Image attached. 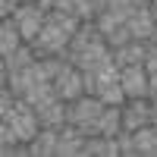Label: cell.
Returning <instances> with one entry per match:
<instances>
[{"label": "cell", "instance_id": "6da1fadb", "mask_svg": "<svg viewBox=\"0 0 157 157\" xmlns=\"http://www.w3.org/2000/svg\"><path fill=\"white\" fill-rule=\"evenodd\" d=\"M69 41H72V35L63 29V25H57L54 19H47L44 22V29H41V35L35 38V57L38 60H44V57H57L60 50H66L69 47Z\"/></svg>", "mask_w": 157, "mask_h": 157}, {"label": "cell", "instance_id": "7a4b0ae2", "mask_svg": "<svg viewBox=\"0 0 157 157\" xmlns=\"http://www.w3.org/2000/svg\"><path fill=\"white\" fill-rule=\"evenodd\" d=\"M19 22V32H22V41L25 44H35V38L41 35V29H44V22H47V13L38 6V3H22L19 10H16V16H13Z\"/></svg>", "mask_w": 157, "mask_h": 157}, {"label": "cell", "instance_id": "3957f363", "mask_svg": "<svg viewBox=\"0 0 157 157\" xmlns=\"http://www.w3.org/2000/svg\"><path fill=\"white\" fill-rule=\"evenodd\" d=\"M104 113V101L98 94H82L75 101H66V123L78 126L85 120H98V116Z\"/></svg>", "mask_w": 157, "mask_h": 157}, {"label": "cell", "instance_id": "277c9868", "mask_svg": "<svg viewBox=\"0 0 157 157\" xmlns=\"http://www.w3.org/2000/svg\"><path fill=\"white\" fill-rule=\"evenodd\" d=\"M151 116H148V98H129L123 104V129L126 132H135V129L148 126Z\"/></svg>", "mask_w": 157, "mask_h": 157}, {"label": "cell", "instance_id": "5b68a950", "mask_svg": "<svg viewBox=\"0 0 157 157\" xmlns=\"http://www.w3.org/2000/svg\"><path fill=\"white\" fill-rule=\"evenodd\" d=\"M120 85H123V91H126V101L129 98H148V72H145V66H126L123 69V75H120Z\"/></svg>", "mask_w": 157, "mask_h": 157}, {"label": "cell", "instance_id": "8992f818", "mask_svg": "<svg viewBox=\"0 0 157 157\" xmlns=\"http://www.w3.org/2000/svg\"><path fill=\"white\" fill-rule=\"evenodd\" d=\"M57 98L60 101H75V98H82L85 94V82H82V69H75L72 63L66 66V72H63L57 78Z\"/></svg>", "mask_w": 157, "mask_h": 157}, {"label": "cell", "instance_id": "52a82bcc", "mask_svg": "<svg viewBox=\"0 0 157 157\" xmlns=\"http://www.w3.org/2000/svg\"><path fill=\"white\" fill-rule=\"evenodd\" d=\"M85 148V135L78 132V126L66 123L60 129V141H57V157H82Z\"/></svg>", "mask_w": 157, "mask_h": 157}, {"label": "cell", "instance_id": "ba28073f", "mask_svg": "<svg viewBox=\"0 0 157 157\" xmlns=\"http://www.w3.org/2000/svg\"><path fill=\"white\" fill-rule=\"evenodd\" d=\"M126 25H129V32H132V41H148L151 32H154V25H157L154 10H151V6H138Z\"/></svg>", "mask_w": 157, "mask_h": 157}, {"label": "cell", "instance_id": "9c48e42d", "mask_svg": "<svg viewBox=\"0 0 157 157\" xmlns=\"http://www.w3.org/2000/svg\"><path fill=\"white\" fill-rule=\"evenodd\" d=\"M148 44L145 41H129L126 47H120V50H113V63L120 69H126V66H138V63H145V57H148Z\"/></svg>", "mask_w": 157, "mask_h": 157}, {"label": "cell", "instance_id": "30bf717a", "mask_svg": "<svg viewBox=\"0 0 157 157\" xmlns=\"http://www.w3.org/2000/svg\"><path fill=\"white\" fill-rule=\"evenodd\" d=\"M38 120H41V129H63L66 126V101H50L44 107H38Z\"/></svg>", "mask_w": 157, "mask_h": 157}, {"label": "cell", "instance_id": "8fae6325", "mask_svg": "<svg viewBox=\"0 0 157 157\" xmlns=\"http://www.w3.org/2000/svg\"><path fill=\"white\" fill-rule=\"evenodd\" d=\"M22 32H19V22L16 19H3V25H0V54L10 57V54H16V50L22 47Z\"/></svg>", "mask_w": 157, "mask_h": 157}, {"label": "cell", "instance_id": "7c38bea8", "mask_svg": "<svg viewBox=\"0 0 157 157\" xmlns=\"http://www.w3.org/2000/svg\"><path fill=\"white\" fill-rule=\"evenodd\" d=\"M132 138H135V154L138 157H157V126L154 123L135 129Z\"/></svg>", "mask_w": 157, "mask_h": 157}, {"label": "cell", "instance_id": "4fadbf2b", "mask_svg": "<svg viewBox=\"0 0 157 157\" xmlns=\"http://www.w3.org/2000/svg\"><path fill=\"white\" fill-rule=\"evenodd\" d=\"M6 82H10V91L16 98H25L29 91L38 85V75H35V66H25V69H16V72H6Z\"/></svg>", "mask_w": 157, "mask_h": 157}, {"label": "cell", "instance_id": "5bb4252c", "mask_svg": "<svg viewBox=\"0 0 157 157\" xmlns=\"http://www.w3.org/2000/svg\"><path fill=\"white\" fill-rule=\"evenodd\" d=\"M57 141H60V129H41L35 141H29L32 157H50L57 154Z\"/></svg>", "mask_w": 157, "mask_h": 157}, {"label": "cell", "instance_id": "9a60e30c", "mask_svg": "<svg viewBox=\"0 0 157 157\" xmlns=\"http://www.w3.org/2000/svg\"><path fill=\"white\" fill-rule=\"evenodd\" d=\"M38 63V57H35V47H29V44H22L16 54H10V57H3V75L6 72H16V69H25V66H35Z\"/></svg>", "mask_w": 157, "mask_h": 157}, {"label": "cell", "instance_id": "2e32d148", "mask_svg": "<svg viewBox=\"0 0 157 157\" xmlns=\"http://www.w3.org/2000/svg\"><path fill=\"white\" fill-rule=\"evenodd\" d=\"M98 126H101V135L113 138L123 129V107H104V113L98 116Z\"/></svg>", "mask_w": 157, "mask_h": 157}, {"label": "cell", "instance_id": "e0dca14e", "mask_svg": "<svg viewBox=\"0 0 157 157\" xmlns=\"http://www.w3.org/2000/svg\"><path fill=\"white\" fill-rule=\"evenodd\" d=\"M25 101H29L35 110H38V107H44V104L57 101V85H54V82H38V85L29 91V94H25Z\"/></svg>", "mask_w": 157, "mask_h": 157}, {"label": "cell", "instance_id": "ac0fdd59", "mask_svg": "<svg viewBox=\"0 0 157 157\" xmlns=\"http://www.w3.org/2000/svg\"><path fill=\"white\" fill-rule=\"evenodd\" d=\"M120 75H123V69L116 66V63H107V66H101V69L94 72V78H98V94H101V88L116 85V82H120Z\"/></svg>", "mask_w": 157, "mask_h": 157}, {"label": "cell", "instance_id": "d6986e66", "mask_svg": "<svg viewBox=\"0 0 157 157\" xmlns=\"http://www.w3.org/2000/svg\"><path fill=\"white\" fill-rule=\"evenodd\" d=\"M98 98L104 101V107H123V104H126V91H123L120 82H116V85L101 88V94H98Z\"/></svg>", "mask_w": 157, "mask_h": 157}, {"label": "cell", "instance_id": "ffe728a7", "mask_svg": "<svg viewBox=\"0 0 157 157\" xmlns=\"http://www.w3.org/2000/svg\"><path fill=\"white\" fill-rule=\"evenodd\" d=\"M104 41H107L110 50H120V47H126L129 41H132V32H129V25L123 22V25H116V29H113L107 38H104Z\"/></svg>", "mask_w": 157, "mask_h": 157}, {"label": "cell", "instance_id": "44dd1931", "mask_svg": "<svg viewBox=\"0 0 157 157\" xmlns=\"http://www.w3.org/2000/svg\"><path fill=\"white\" fill-rule=\"evenodd\" d=\"M135 10H138V6L132 3V0H110V3H107V13H113L120 22H129Z\"/></svg>", "mask_w": 157, "mask_h": 157}, {"label": "cell", "instance_id": "7402d4cb", "mask_svg": "<svg viewBox=\"0 0 157 157\" xmlns=\"http://www.w3.org/2000/svg\"><path fill=\"white\" fill-rule=\"evenodd\" d=\"M116 141H120V154H123V157H138V154H135V138H132V132L120 129V132H116Z\"/></svg>", "mask_w": 157, "mask_h": 157}, {"label": "cell", "instance_id": "603a6c76", "mask_svg": "<svg viewBox=\"0 0 157 157\" xmlns=\"http://www.w3.org/2000/svg\"><path fill=\"white\" fill-rule=\"evenodd\" d=\"M94 25H98V32H101L104 38H107V35H110V32L116 29V25H123V22H120V19H116V16H113V13H101V16L94 19Z\"/></svg>", "mask_w": 157, "mask_h": 157}, {"label": "cell", "instance_id": "cb8c5ba5", "mask_svg": "<svg viewBox=\"0 0 157 157\" xmlns=\"http://www.w3.org/2000/svg\"><path fill=\"white\" fill-rule=\"evenodd\" d=\"M19 6H22L19 0H0V16H3V19L16 16V10H19Z\"/></svg>", "mask_w": 157, "mask_h": 157}, {"label": "cell", "instance_id": "d4e9b609", "mask_svg": "<svg viewBox=\"0 0 157 157\" xmlns=\"http://www.w3.org/2000/svg\"><path fill=\"white\" fill-rule=\"evenodd\" d=\"M141 66H145L148 75H157V47L148 50V57H145V63H141Z\"/></svg>", "mask_w": 157, "mask_h": 157}, {"label": "cell", "instance_id": "484cf974", "mask_svg": "<svg viewBox=\"0 0 157 157\" xmlns=\"http://www.w3.org/2000/svg\"><path fill=\"white\" fill-rule=\"evenodd\" d=\"M148 116H151V123L157 126V98H148Z\"/></svg>", "mask_w": 157, "mask_h": 157}, {"label": "cell", "instance_id": "4316f807", "mask_svg": "<svg viewBox=\"0 0 157 157\" xmlns=\"http://www.w3.org/2000/svg\"><path fill=\"white\" fill-rule=\"evenodd\" d=\"M148 98H157V75H148Z\"/></svg>", "mask_w": 157, "mask_h": 157}, {"label": "cell", "instance_id": "83f0119b", "mask_svg": "<svg viewBox=\"0 0 157 157\" xmlns=\"http://www.w3.org/2000/svg\"><path fill=\"white\" fill-rule=\"evenodd\" d=\"M132 3H135V6H148V0H132Z\"/></svg>", "mask_w": 157, "mask_h": 157}]
</instances>
